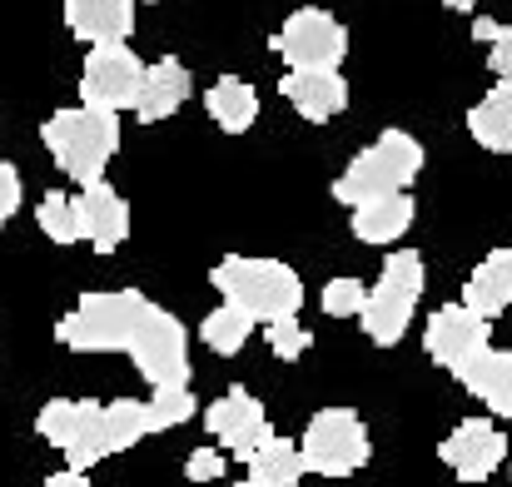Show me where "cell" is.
Instances as JSON below:
<instances>
[{"label":"cell","mask_w":512,"mask_h":487,"mask_svg":"<svg viewBox=\"0 0 512 487\" xmlns=\"http://www.w3.org/2000/svg\"><path fill=\"white\" fill-rule=\"evenodd\" d=\"M438 458H443L463 483H488V478L503 468V458H508V438L498 433V423L468 418V423H458V428L438 443Z\"/></svg>","instance_id":"cell-13"},{"label":"cell","mask_w":512,"mask_h":487,"mask_svg":"<svg viewBox=\"0 0 512 487\" xmlns=\"http://www.w3.org/2000/svg\"><path fill=\"white\" fill-rule=\"evenodd\" d=\"M40 140H45L55 169L85 189V184H95V179L105 174V164L115 160V150H120V115H110V110H85V105L55 110V115L40 125Z\"/></svg>","instance_id":"cell-2"},{"label":"cell","mask_w":512,"mask_h":487,"mask_svg":"<svg viewBox=\"0 0 512 487\" xmlns=\"http://www.w3.org/2000/svg\"><path fill=\"white\" fill-rule=\"evenodd\" d=\"M488 338H493V324H488V319L468 314L463 304H443V309H433V319H428L423 348H428V358H433L438 368H448V373L458 378L478 353L493 348Z\"/></svg>","instance_id":"cell-11"},{"label":"cell","mask_w":512,"mask_h":487,"mask_svg":"<svg viewBox=\"0 0 512 487\" xmlns=\"http://www.w3.org/2000/svg\"><path fill=\"white\" fill-rule=\"evenodd\" d=\"M279 95H284L309 125L334 120L343 105H348V85H343L339 70H289V75L279 80Z\"/></svg>","instance_id":"cell-16"},{"label":"cell","mask_w":512,"mask_h":487,"mask_svg":"<svg viewBox=\"0 0 512 487\" xmlns=\"http://www.w3.org/2000/svg\"><path fill=\"white\" fill-rule=\"evenodd\" d=\"M463 309L478 314V319H498L512 309V249H493L473 274H468V289H463Z\"/></svg>","instance_id":"cell-18"},{"label":"cell","mask_w":512,"mask_h":487,"mask_svg":"<svg viewBox=\"0 0 512 487\" xmlns=\"http://www.w3.org/2000/svg\"><path fill=\"white\" fill-rule=\"evenodd\" d=\"M443 5H448V10H463V15H468V10H478L483 0H443Z\"/></svg>","instance_id":"cell-34"},{"label":"cell","mask_w":512,"mask_h":487,"mask_svg":"<svg viewBox=\"0 0 512 487\" xmlns=\"http://www.w3.org/2000/svg\"><path fill=\"white\" fill-rule=\"evenodd\" d=\"M40 487H95V483H90L85 473H70V468H65V473H55V478H45V483H40Z\"/></svg>","instance_id":"cell-33"},{"label":"cell","mask_w":512,"mask_h":487,"mask_svg":"<svg viewBox=\"0 0 512 487\" xmlns=\"http://www.w3.org/2000/svg\"><path fill=\"white\" fill-rule=\"evenodd\" d=\"M249 333H254V319H249V314H239V309H229V304H219V309H214V314H204V324H199V338H204L219 358L239 353V348L249 343Z\"/></svg>","instance_id":"cell-25"},{"label":"cell","mask_w":512,"mask_h":487,"mask_svg":"<svg viewBox=\"0 0 512 487\" xmlns=\"http://www.w3.org/2000/svg\"><path fill=\"white\" fill-rule=\"evenodd\" d=\"M145 433H150V413H145V403H135V398H115V403H105V448H110V453L135 448Z\"/></svg>","instance_id":"cell-24"},{"label":"cell","mask_w":512,"mask_h":487,"mask_svg":"<svg viewBox=\"0 0 512 487\" xmlns=\"http://www.w3.org/2000/svg\"><path fill=\"white\" fill-rule=\"evenodd\" d=\"M269 45L279 60H289V70H339L348 55V30L324 5H304L274 30Z\"/></svg>","instance_id":"cell-9"},{"label":"cell","mask_w":512,"mask_h":487,"mask_svg":"<svg viewBox=\"0 0 512 487\" xmlns=\"http://www.w3.org/2000/svg\"><path fill=\"white\" fill-rule=\"evenodd\" d=\"M413 229V194H388L368 199L353 209V239L358 244H393Z\"/></svg>","instance_id":"cell-20"},{"label":"cell","mask_w":512,"mask_h":487,"mask_svg":"<svg viewBox=\"0 0 512 487\" xmlns=\"http://www.w3.org/2000/svg\"><path fill=\"white\" fill-rule=\"evenodd\" d=\"M234 487H259V483H234Z\"/></svg>","instance_id":"cell-35"},{"label":"cell","mask_w":512,"mask_h":487,"mask_svg":"<svg viewBox=\"0 0 512 487\" xmlns=\"http://www.w3.org/2000/svg\"><path fill=\"white\" fill-rule=\"evenodd\" d=\"M299 453H304V468L319 473V478H348L368 463L373 443H368V428L353 408H324L309 418L304 438H299Z\"/></svg>","instance_id":"cell-6"},{"label":"cell","mask_w":512,"mask_h":487,"mask_svg":"<svg viewBox=\"0 0 512 487\" xmlns=\"http://www.w3.org/2000/svg\"><path fill=\"white\" fill-rule=\"evenodd\" d=\"M145 294L135 289H115V294H85L60 324H55V338L75 353H125L130 338H135V324L145 314Z\"/></svg>","instance_id":"cell-4"},{"label":"cell","mask_w":512,"mask_h":487,"mask_svg":"<svg viewBox=\"0 0 512 487\" xmlns=\"http://www.w3.org/2000/svg\"><path fill=\"white\" fill-rule=\"evenodd\" d=\"M423 169V145L408 130H383L358 160L334 179V199L358 209L368 199H388V194H408V184Z\"/></svg>","instance_id":"cell-3"},{"label":"cell","mask_w":512,"mask_h":487,"mask_svg":"<svg viewBox=\"0 0 512 487\" xmlns=\"http://www.w3.org/2000/svg\"><path fill=\"white\" fill-rule=\"evenodd\" d=\"M304 473H309V468H304L299 443H289V438H279V433L249 458V483H259V487H294Z\"/></svg>","instance_id":"cell-23"},{"label":"cell","mask_w":512,"mask_h":487,"mask_svg":"<svg viewBox=\"0 0 512 487\" xmlns=\"http://www.w3.org/2000/svg\"><path fill=\"white\" fill-rule=\"evenodd\" d=\"M473 40L488 45V65H493V75L512 85V25H503V20H473Z\"/></svg>","instance_id":"cell-28"},{"label":"cell","mask_w":512,"mask_h":487,"mask_svg":"<svg viewBox=\"0 0 512 487\" xmlns=\"http://www.w3.org/2000/svg\"><path fill=\"white\" fill-rule=\"evenodd\" d=\"M35 219H40V234H45L50 244H80V219H75V199H70L65 189H50V194L40 199Z\"/></svg>","instance_id":"cell-26"},{"label":"cell","mask_w":512,"mask_h":487,"mask_svg":"<svg viewBox=\"0 0 512 487\" xmlns=\"http://www.w3.org/2000/svg\"><path fill=\"white\" fill-rule=\"evenodd\" d=\"M125 353L135 358V368L155 388H189V338H184V324L174 319L170 309L145 304V314H140L135 338H130Z\"/></svg>","instance_id":"cell-8"},{"label":"cell","mask_w":512,"mask_h":487,"mask_svg":"<svg viewBox=\"0 0 512 487\" xmlns=\"http://www.w3.org/2000/svg\"><path fill=\"white\" fill-rule=\"evenodd\" d=\"M204 428L229 448V458L249 463L274 433H269V418H264V403L249 393V388H229L224 398H214L204 408Z\"/></svg>","instance_id":"cell-12"},{"label":"cell","mask_w":512,"mask_h":487,"mask_svg":"<svg viewBox=\"0 0 512 487\" xmlns=\"http://www.w3.org/2000/svg\"><path fill=\"white\" fill-rule=\"evenodd\" d=\"M204 110H209V120H214L224 135H244V130H254V120H259V90H254L249 80H239V75H224V80L209 85Z\"/></svg>","instance_id":"cell-19"},{"label":"cell","mask_w":512,"mask_h":487,"mask_svg":"<svg viewBox=\"0 0 512 487\" xmlns=\"http://www.w3.org/2000/svg\"><path fill=\"white\" fill-rule=\"evenodd\" d=\"M468 135L493 150V155H512V85L498 80L473 110H468Z\"/></svg>","instance_id":"cell-22"},{"label":"cell","mask_w":512,"mask_h":487,"mask_svg":"<svg viewBox=\"0 0 512 487\" xmlns=\"http://www.w3.org/2000/svg\"><path fill=\"white\" fill-rule=\"evenodd\" d=\"M150 5H155V0H150Z\"/></svg>","instance_id":"cell-36"},{"label":"cell","mask_w":512,"mask_h":487,"mask_svg":"<svg viewBox=\"0 0 512 487\" xmlns=\"http://www.w3.org/2000/svg\"><path fill=\"white\" fill-rule=\"evenodd\" d=\"M189 70H184V60H155V65H145V85H140V100H135V115L145 120V125H160V120H170L174 110L189 100Z\"/></svg>","instance_id":"cell-17"},{"label":"cell","mask_w":512,"mask_h":487,"mask_svg":"<svg viewBox=\"0 0 512 487\" xmlns=\"http://www.w3.org/2000/svg\"><path fill=\"white\" fill-rule=\"evenodd\" d=\"M363 299H368V289H363L358 279H329L319 304H324L329 319H358V314H363Z\"/></svg>","instance_id":"cell-29"},{"label":"cell","mask_w":512,"mask_h":487,"mask_svg":"<svg viewBox=\"0 0 512 487\" xmlns=\"http://www.w3.org/2000/svg\"><path fill=\"white\" fill-rule=\"evenodd\" d=\"M145 413H150V433H170V428L194 418V393L189 388H155Z\"/></svg>","instance_id":"cell-27"},{"label":"cell","mask_w":512,"mask_h":487,"mask_svg":"<svg viewBox=\"0 0 512 487\" xmlns=\"http://www.w3.org/2000/svg\"><path fill=\"white\" fill-rule=\"evenodd\" d=\"M209 284L219 289V299L239 314H249L254 324H279V319H299L304 309V284L284 259H244L229 254L209 269Z\"/></svg>","instance_id":"cell-1"},{"label":"cell","mask_w":512,"mask_h":487,"mask_svg":"<svg viewBox=\"0 0 512 487\" xmlns=\"http://www.w3.org/2000/svg\"><path fill=\"white\" fill-rule=\"evenodd\" d=\"M458 383H463L468 393H478L498 418H512V353H503V348L478 353V358L458 373Z\"/></svg>","instance_id":"cell-21"},{"label":"cell","mask_w":512,"mask_h":487,"mask_svg":"<svg viewBox=\"0 0 512 487\" xmlns=\"http://www.w3.org/2000/svg\"><path fill=\"white\" fill-rule=\"evenodd\" d=\"M15 209H20V169L10 160H0V229L10 224Z\"/></svg>","instance_id":"cell-32"},{"label":"cell","mask_w":512,"mask_h":487,"mask_svg":"<svg viewBox=\"0 0 512 487\" xmlns=\"http://www.w3.org/2000/svg\"><path fill=\"white\" fill-rule=\"evenodd\" d=\"M145 85V60L130 45H95L85 70H80V105L85 110H135Z\"/></svg>","instance_id":"cell-10"},{"label":"cell","mask_w":512,"mask_h":487,"mask_svg":"<svg viewBox=\"0 0 512 487\" xmlns=\"http://www.w3.org/2000/svg\"><path fill=\"white\" fill-rule=\"evenodd\" d=\"M65 25L75 40L95 45H125L135 30V0H65Z\"/></svg>","instance_id":"cell-15"},{"label":"cell","mask_w":512,"mask_h":487,"mask_svg":"<svg viewBox=\"0 0 512 487\" xmlns=\"http://www.w3.org/2000/svg\"><path fill=\"white\" fill-rule=\"evenodd\" d=\"M35 433L70 458V473H85L100 458H110V448H105V403H95V398H50L35 418Z\"/></svg>","instance_id":"cell-7"},{"label":"cell","mask_w":512,"mask_h":487,"mask_svg":"<svg viewBox=\"0 0 512 487\" xmlns=\"http://www.w3.org/2000/svg\"><path fill=\"white\" fill-rule=\"evenodd\" d=\"M269 328V348H274V358H284V363H294L299 353H309V343H314V333L299 324V319H279V324H264Z\"/></svg>","instance_id":"cell-30"},{"label":"cell","mask_w":512,"mask_h":487,"mask_svg":"<svg viewBox=\"0 0 512 487\" xmlns=\"http://www.w3.org/2000/svg\"><path fill=\"white\" fill-rule=\"evenodd\" d=\"M75 219H80V239L95 249V254H115L125 239H130V204L120 189H110L105 179L85 184L75 194Z\"/></svg>","instance_id":"cell-14"},{"label":"cell","mask_w":512,"mask_h":487,"mask_svg":"<svg viewBox=\"0 0 512 487\" xmlns=\"http://www.w3.org/2000/svg\"><path fill=\"white\" fill-rule=\"evenodd\" d=\"M184 478L189 483H219L224 478V453L219 448H194L189 463H184Z\"/></svg>","instance_id":"cell-31"},{"label":"cell","mask_w":512,"mask_h":487,"mask_svg":"<svg viewBox=\"0 0 512 487\" xmlns=\"http://www.w3.org/2000/svg\"><path fill=\"white\" fill-rule=\"evenodd\" d=\"M418 299H423V254L398 249V254L383 259V274H378V284L368 289L358 324H363V333H368L378 348H393V343L408 333V324H413Z\"/></svg>","instance_id":"cell-5"}]
</instances>
